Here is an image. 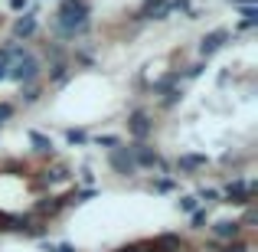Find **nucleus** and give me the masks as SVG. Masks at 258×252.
Returning <instances> with one entry per match:
<instances>
[{"label": "nucleus", "instance_id": "obj_1", "mask_svg": "<svg viewBox=\"0 0 258 252\" xmlns=\"http://www.w3.org/2000/svg\"><path fill=\"white\" fill-rule=\"evenodd\" d=\"M88 0H62L59 4V13H56V33L62 39H76L88 30Z\"/></svg>", "mask_w": 258, "mask_h": 252}, {"label": "nucleus", "instance_id": "obj_2", "mask_svg": "<svg viewBox=\"0 0 258 252\" xmlns=\"http://www.w3.org/2000/svg\"><path fill=\"white\" fill-rule=\"evenodd\" d=\"M36 76H39V59L33 56V53H23V56L7 63V79H13V82H20V85H33Z\"/></svg>", "mask_w": 258, "mask_h": 252}, {"label": "nucleus", "instance_id": "obj_3", "mask_svg": "<svg viewBox=\"0 0 258 252\" xmlns=\"http://www.w3.org/2000/svg\"><path fill=\"white\" fill-rule=\"evenodd\" d=\"M108 164H111L114 174H121V177H131V174H138V164H134V154H131V147H111V154H108Z\"/></svg>", "mask_w": 258, "mask_h": 252}, {"label": "nucleus", "instance_id": "obj_4", "mask_svg": "<svg viewBox=\"0 0 258 252\" xmlns=\"http://www.w3.org/2000/svg\"><path fill=\"white\" fill-rule=\"evenodd\" d=\"M151 131H154V121H151V115H147L144 108H138V112L127 115V134H131L134 141H147Z\"/></svg>", "mask_w": 258, "mask_h": 252}, {"label": "nucleus", "instance_id": "obj_5", "mask_svg": "<svg viewBox=\"0 0 258 252\" xmlns=\"http://www.w3.org/2000/svg\"><path fill=\"white\" fill-rule=\"evenodd\" d=\"M255 183H245V180H232V183H229V187H226V193H222V196H226V200H222V203H235V207H248V203H252V196H255Z\"/></svg>", "mask_w": 258, "mask_h": 252}, {"label": "nucleus", "instance_id": "obj_6", "mask_svg": "<svg viewBox=\"0 0 258 252\" xmlns=\"http://www.w3.org/2000/svg\"><path fill=\"white\" fill-rule=\"evenodd\" d=\"M144 249H151V252H189V249H186V242H183L176 233H164V236H157V239L144 242Z\"/></svg>", "mask_w": 258, "mask_h": 252}, {"label": "nucleus", "instance_id": "obj_7", "mask_svg": "<svg viewBox=\"0 0 258 252\" xmlns=\"http://www.w3.org/2000/svg\"><path fill=\"white\" fill-rule=\"evenodd\" d=\"M131 154H134V164H138V170L141 167H160V154L154 151L147 141H134V144H131Z\"/></svg>", "mask_w": 258, "mask_h": 252}, {"label": "nucleus", "instance_id": "obj_8", "mask_svg": "<svg viewBox=\"0 0 258 252\" xmlns=\"http://www.w3.org/2000/svg\"><path fill=\"white\" fill-rule=\"evenodd\" d=\"M226 39H229V30H213V33H206V36L200 39V56L209 59L213 53H219L222 46H226Z\"/></svg>", "mask_w": 258, "mask_h": 252}, {"label": "nucleus", "instance_id": "obj_9", "mask_svg": "<svg viewBox=\"0 0 258 252\" xmlns=\"http://www.w3.org/2000/svg\"><path fill=\"white\" fill-rule=\"evenodd\" d=\"M209 229H213V236L219 242H232V239H239V236H242V223L239 220H219V223H213Z\"/></svg>", "mask_w": 258, "mask_h": 252}, {"label": "nucleus", "instance_id": "obj_10", "mask_svg": "<svg viewBox=\"0 0 258 252\" xmlns=\"http://www.w3.org/2000/svg\"><path fill=\"white\" fill-rule=\"evenodd\" d=\"M62 207H66L62 196H46V200L36 203V216H39V220H49V216H59V213H62Z\"/></svg>", "mask_w": 258, "mask_h": 252}, {"label": "nucleus", "instance_id": "obj_11", "mask_svg": "<svg viewBox=\"0 0 258 252\" xmlns=\"http://www.w3.org/2000/svg\"><path fill=\"white\" fill-rule=\"evenodd\" d=\"M33 33H36V17H33V13H26V17H20L17 23H13V36L17 39H30Z\"/></svg>", "mask_w": 258, "mask_h": 252}, {"label": "nucleus", "instance_id": "obj_12", "mask_svg": "<svg viewBox=\"0 0 258 252\" xmlns=\"http://www.w3.org/2000/svg\"><path fill=\"white\" fill-rule=\"evenodd\" d=\"M66 79H69V63H66V56L62 59H52V63H49V82L52 85H62Z\"/></svg>", "mask_w": 258, "mask_h": 252}, {"label": "nucleus", "instance_id": "obj_13", "mask_svg": "<svg viewBox=\"0 0 258 252\" xmlns=\"http://www.w3.org/2000/svg\"><path fill=\"white\" fill-rule=\"evenodd\" d=\"M206 164H209L206 154H183V158H176V170H200Z\"/></svg>", "mask_w": 258, "mask_h": 252}, {"label": "nucleus", "instance_id": "obj_14", "mask_svg": "<svg viewBox=\"0 0 258 252\" xmlns=\"http://www.w3.org/2000/svg\"><path fill=\"white\" fill-rule=\"evenodd\" d=\"M30 144L36 147L39 154H52V138H46V134H39V131H30Z\"/></svg>", "mask_w": 258, "mask_h": 252}, {"label": "nucleus", "instance_id": "obj_15", "mask_svg": "<svg viewBox=\"0 0 258 252\" xmlns=\"http://www.w3.org/2000/svg\"><path fill=\"white\" fill-rule=\"evenodd\" d=\"M46 180H56V183H66V180H69V170H66L62 164H59V167L46 170Z\"/></svg>", "mask_w": 258, "mask_h": 252}, {"label": "nucleus", "instance_id": "obj_16", "mask_svg": "<svg viewBox=\"0 0 258 252\" xmlns=\"http://www.w3.org/2000/svg\"><path fill=\"white\" fill-rule=\"evenodd\" d=\"M66 141H69V144H85L88 134H85V131H79V128H69V131H66Z\"/></svg>", "mask_w": 258, "mask_h": 252}, {"label": "nucleus", "instance_id": "obj_17", "mask_svg": "<svg viewBox=\"0 0 258 252\" xmlns=\"http://www.w3.org/2000/svg\"><path fill=\"white\" fill-rule=\"evenodd\" d=\"M95 144H98V147H108V151H111V147H118L121 141L114 138V134H98V138H95Z\"/></svg>", "mask_w": 258, "mask_h": 252}, {"label": "nucleus", "instance_id": "obj_18", "mask_svg": "<svg viewBox=\"0 0 258 252\" xmlns=\"http://www.w3.org/2000/svg\"><path fill=\"white\" fill-rule=\"evenodd\" d=\"M216 252H248V246L239 242V239H232V242H226V246H216Z\"/></svg>", "mask_w": 258, "mask_h": 252}, {"label": "nucleus", "instance_id": "obj_19", "mask_svg": "<svg viewBox=\"0 0 258 252\" xmlns=\"http://www.w3.org/2000/svg\"><path fill=\"white\" fill-rule=\"evenodd\" d=\"M209 223V213L206 210H193V229H203Z\"/></svg>", "mask_w": 258, "mask_h": 252}, {"label": "nucleus", "instance_id": "obj_20", "mask_svg": "<svg viewBox=\"0 0 258 252\" xmlns=\"http://www.w3.org/2000/svg\"><path fill=\"white\" fill-rule=\"evenodd\" d=\"M36 98H39V85H23V102L26 105H33Z\"/></svg>", "mask_w": 258, "mask_h": 252}, {"label": "nucleus", "instance_id": "obj_21", "mask_svg": "<svg viewBox=\"0 0 258 252\" xmlns=\"http://www.w3.org/2000/svg\"><path fill=\"white\" fill-rule=\"evenodd\" d=\"M10 118H13V105L10 102H0V125H7Z\"/></svg>", "mask_w": 258, "mask_h": 252}, {"label": "nucleus", "instance_id": "obj_22", "mask_svg": "<svg viewBox=\"0 0 258 252\" xmlns=\"http://www.w3.org/2000/svg\"><path fill=\"white\" fill-rule=\"evenodd\" d=\"M13 223H17V216L0 213V233H10V229H13Z\"/></svg>", "mask_w": 258, "mask_h": 252}, {"label": "nucleus", "instance_id": "obj_23", "mask_svg": "<svg viewBox=\"0 0 258 252\" xmlns=\"http://www.w3.org/2000/svg\"><path fill=\"white\" fill-rule=\"evenodd\" d=\"M196 200H206V203H216V200H219V190H206V187H203V190H200V196H196Z\"/></svg>", "mask_w": 258, "mask_h": 252}, {"label": "nucleus", "instance_id": "obj_24", "mask_svg": "<svg viewBox=\"0 0 258 252\" xmlns=\"http://www.w3.org/2000/svg\"><path fill=\"white\" fill-rule=\"evenodd\" d=\"M180 102V88H170V92H164V105L170 108V105H176Z\"/></svg>", "mask_w": 258, "mask_h": 252}, {"label": "nucleus", "instance_id": "obj_25", "mask_svg": "<svg viewBox=\"0 0 258 252\" xmlns=\"http://www.w3.org/2000/svg\"><path fill=\"white\" fill-rule=\"evenodd\" d=\"M180 210H183V213H193V210H196V196H183V200H180Z\"/></svg>", "mask_w": 258, "mask_h": 252}, {"label": "nucleus", "instance_id": "obj_26", "mask_svg": "<svg viewBox=\"0 0 258 252\" xmlns=\"http://www.w3.org/2000/svg\"><path fill=\"white\" fill-rule=\"evenodd\" d=\"M255 220H258V216H255V207L248 203V210H245V220H242V229H245V226H252Z\"/></svg>", "mask_w": 258, "mask_h": 252}, {"label": "nucleus", "instance_id": "obj_27", "mask_svg": "<svg viewBox=\"0 0 258 252\" xmlns=\"http://www.w3.org/2000/svg\"><path fill=\"white\" fill-rule=\"evenodd\" d=\"M160 4H167V0H144V13L154 10V7H160ZM144 13H141V17H144Z\"/></svg>", "mask_w": 258, "mask_h": 252}, {"label": "nucleus", "instance_id": "obj_28", "mask_svg": "<svg viewBox=\"0 0 258 252\" xmlns=\"http://www.w3.org/2000/svg\"><path fill=\"white\" fill-rule=\"evenodd\" d=\"M154 190H173V180H157V183H154Z\"/></svg>", "mask_w": 258, "mask_h": 252}, {"label": "nucleus", "instance_id": "obj_29", "mask_svg": "<svg viewBox=\"0 0 258 252\" xmlns=\"http://www.w3.org/2000/svg\"><path fill=\"white\" fill-rule=\"evenodd\" d=\"M10 7H13V10H23V7H26V0H10Z\"/></svg>", "mask_w": 258, "mask_h": 252}, {"label": "nucleus", "instance_id": "obj_30", "mask_svg": "<svg viewBox=\"0 0 258 252\" xmlns=\"http://www.w3.org/2000/svg\"><path fill=\"white\" fill-rule=\"evenodd\" d=\"M141 249H144V246H121L118 252H141Z\"/></svg>", "mask_w": 258, "mask_h": 252}, {"label": "nucleus", "instance_id": "obj_31", "mask_svg": "<svg viewBox=\"0 0 258 252\" xmlns=\"http://www.w3.org/2000/svg\"><path fill=\"white\" fill-rule=\"evenodd\" d=\"M49 252H76L72 246H59V249H49Z\"/></svg>", "mask_w": 258, "mask_h": 252}, {"label": "nucleus", "instance_id": "obj_32", "mask_svg": "<svg viewBox=\"0 0 258 252\" xmlns=\"http://www.w3.org/2000/svg\"><path fill=\"white\" fill-rule=\"evenodd\" d=\"M7 79V63H0V82Z\"/></svg>", "mask_w": 258, "mask_h": 252}]
</instances>
